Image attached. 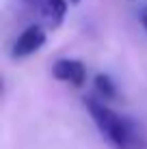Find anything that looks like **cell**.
<instances>
[{
  "label": "cell",
  "instance_id": "obj_1",
  "mask_svg": "<svg viewBox=\"0 0 147 149\" xmlns=\"http://www.w3.org/2000/svg\"><path fill=\"white\" fill-rule=\"evenodd\" d=\"M87 110L110 149H147V134L139 121L113 110L100 97H87Z\"/></svg>",
  "mask_w": 147,
  "mask_h": 149
},
{
  "label": "cell",
  "instance_id": "obj_2",
  "mask_svg": "<svg viewBox=\"0 0 147 149\" xmlns=\"http://www.w3.org/2000/svg\"><path fill=\"white\" fill-rule=\"evenodd\" d=\"M20 2L48 30L59 28L67 15V0H20Z\"/></svg>",
  "mask_w": 147,
  "mask_h": 149
},
{
  "label": "cell",
  "instance_id": "obj_3",
  "mask_svg": "<svg viewBox=\"0 0 147 149\" xmlns=\"http://www.w3.org/2000/svg\"><path fill=\"white\" fill-rule=\"evenodd\" d=\"M45 30L48 28H45L43 24H39V22L26 26L17 35V39L13 41L11 56L13 58H28V56H33L35 52H39V50L43 48L45 39H48V33H45Z\"/></svg>",
  "mask_w": 147,
  "mask_h": 149
},
{
  "label": "cell",
  "instance_id": "obj_4",
  "mask_svg": "<svg viewBox=\"0 0 147 149\" xmlns=\"http://www.w3.org/2000/svg\"><path fill=\"white\" fill-rule=\"evenodd\" d=\"M52 76L61 82H69L74 86H82L87 80V67L78 58H59L52 65Z\"/></svg>",
  "mask_w": 147,
  "mask_h": 149
},
{
  "label": "cell",
  "instance_id": "obj_5",
  "mask_svg": "<svg viewBox=\"0 0 147 149\" xmlns=\"http://www.w3.org/2000/svg\"><path fill=\"white\" fill-rule=\"evenodd\" d=\"M95 91H98L100 100H115L117 97V84L113 82V78L106 74H98L95 76Z\"/></svg>",
  "mask_w": 147,
  "mask_h": 149
},
{
  "label": "cell",
  "instance_id": "obj_6",
  "mask_svg": "<svg viewBox=\"0 0 147 149\" xmlns=\"http://www.w3.org/2000/svg\"><path fill=\"white\" fill-rule=\"evenodd\" d=\"M139 17H141V24H143V28H145V33H147V4H145L143 9H141Z\"/></svg>",
  "mask_w": 147,
  "mask_h": 149
},
{
  "label": "cell",
  "instance_id": "obj_7",
  "mask_svg": "<svg viewBox=\"0 0 147 149\" xmlns=\"http://www.w3.org/2000/svg\"><path fill=\"white\" fill-rule=\"evenodd\" d=\"M69 2H72V4H78V2H80V0H69Z\"/></svg>",
  "mask_w": 147,
  "mask_h": 149
}]
</instances>
